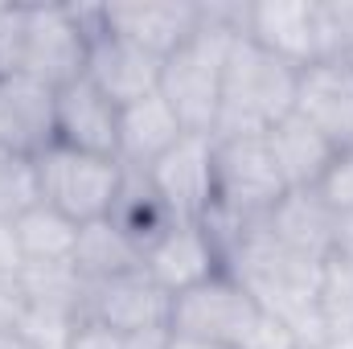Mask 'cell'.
Masks as SVG:
<instances>
[{"instance_id": "obj_9", "label": "cell", "mask_w": 353, "mask_h": 349, "mask_svg": "<svg viewBox=\"0 0 353 349\" xmlns=\"http://www.w3.org/2000/svg\"><path fill=\"white\" fill-rule=\"evenodd\" d=\"M148 181L176 222H201L214 210V136L185 132L148 169Z\"/></svg>"}, {"instance_id": "obj_7", "label": "cell", "mask_w": 353, "mask_h": 349, "mask_svg": "<svg viewBox=\"0 0 353 349\" xmlns=\"http://www.w3.org/2000/svg\"><path fill=\"white\" fill-rule=\"evenodd\" d=\"M94 29V8H62V4H25V58L21 74L66 87L87 70V46Z\"/></svg>"}, {"instance_id": "obj_24", "label": "cell", "mask_w": 353, "mask_h": 349, "mask_svg": "<svg viewBox=\"0 0 353 349\" xmlns=\"http://www.w3.org/2000/svg\"><path fill=\"white\" fill-rule=\"evenodd\" d=\"M37 201V161L25 152H0V222L25 218Z\"/></svg>"}, {"instance_id": "obj_12", "label": "cell", "mask_w": 353, "mask_h": 349, "mask_svg": "<svg viewBox=\"0 0 353 349\" xmlns=\"http://www.w3.org/2000/svg\"><path fill=\"white\" fill-rule=\"evenodd\" d=\"M296 115H304L337 152H353V62L325 58L300 70Z\"/></svg>"}, {"instance_id": "obj_28", "label": "cell", "mask_w": 353, "mask_h": 349, "mask_svg": "<svg viewBox=\"0 0 353 349\" xmlns=\"http://www.w3.org/2000/svg\"><path fill=\"white\" fill-rule=\"evenodd\" d=\"M316 189L333 210H353V152H337V161L329 165V173Z\"/></svg>"}, {"instance_id": "obj_14", "label": "cell", "mask_w": 353, "mask_h": 349, "mask_svg": "<svg viewBox=\"0 0 353 349\" xmlns=\"http://www.w3.org/2000/svg\"><path fill=\"white\" fill-rule=\"evenodd\" d=\"M243 33L255 46H263L267 54H275L288 66H296V70L321 62V17H316V4H304V0L247 4Z\"/></svg>"}, {"instance_id": "obj_33", "label": "cell", "mask_w": 353, "mask_h": 349, "mask_svg": "<svg viewBox=\"0 0 353 349\" xmlns=\"http://www.w3.org/2000/svg\"><path fill=\"white\" fill-rule=\"evenodd\" d=\"M119 349H169V329H152V333L123 337V346Z\"/></svg>"}, {"instance_id": "obj_2", "label": "cell", "mask_w": 353, "mask_h": 349, "mask_svg": "<svg viewBox=\"0 0 353 349\" xmlns=\"http://www.w3.org/2000/svg\"><path fill=\"white\" fill-rule=\"evenodd\" d=\"M243 17H247V4L243 8L205 4L201 29L185 46H176L161 66V99L173 107L181 128L193 136H214L222 74L234 41L243 37Z\"/></svg>"}, {"instance_id": "obj_3", "label": "cell", "mask_w": 353, "mask_h": 349, "mask_svg": "<svg viewBox=\"0 0 353 349\" xmlns=\"http://www.w3.org/2000/svg\"><path fill=\"white\" fill-rule=\"evenodd\" d=\"M169 333L218 349H300L288 325L267 317L230 271H218L197 288L176 292Z\"/></svg>"}, {"instance_id": "obj_26", "label": "cell", "mask_w": 353, "mask_h": 349, "mask_svg": "<svg viewBox=\"0 0 353 349\" xmlns=\"http://www.w3.org/2000/svg\"><path fill=\"white\" fill-rule=\"evenodd\" d=\"M79 312L70 308H50V304H25V317L17 325V333L33 349H70L79 333Z\"/></svg>"}, {"instance_id": "obj_34", "label": "cell", "mask_w": 353, "mask_h": 349, "mask_svg": "<svg viewBox=\"0 0 353 349\" xmlns=\"http://www.w3.org/2000/svg\"><path fill=\"white\" fill-rule=\"evenodd\" d=\"M0 349H33V346H29V341L12 329V333H0Z\"/></svg>"}, {"instance_id": "obj_8", "label": "cell", "mask_w": 353, "mask_h": 349, "mask_svg": "<svg viewBox=\"0 0 353 349\" xmlns=\"http://www.w3.org/2000/svg\"><path fill=\"white\" fill-rule=\"evenodd\" d=\"M169 312H173V296L148 271L94 279V283H87L83 304H79V321L103 325V329H111L119 337L169 329Z\"/></svg>"}, {"instance_id": "obj_30", "label": "cell", "mask_w": 353, "mask_h": 349, "mask_svg": "<svg viewBox=\"0 0 353 349\" xmlns=\"http://www.w3.org/2000/svg\"><path fill=\"white\" fill-rule=\"evenodd\" d=\"M21 267H25L21 239H17L12 222H0V275H21Z\"/></svg>"}, {"instance_id": "obj_29", "label": "cell", "mask_w": 353, "mask_h": 349, "mask_svg": "<svg viewBox=\"0 0 353 349\" xmlns=\"http://www.w3.org/2000/svg\"><path fill=\"white\" fill-rule=\"evenodd\" d=\"M25 292H21V279L17 275H0V333H12L25 317Z\"/></svg>"}, {"instance_id": "obj_18", "label": "cell", "mask_w": 353, "mask_h": 349, "mask_svg": "<svg viewBox=\"0 0 353 349\" xmlns=\"http://www.w3.org/2000/svg\"><path fill=\"white\" fill-rule=\"evenodd\" d=\"M263 222L283 247H292L296 255H304L312 263H325L329 251H333L337 210L321 197V189H288Z\"/></svg>"}, {"instance_id": "obj_23", "label": "cell", "mask_w": 353, "mask_h": 349, "mask_svg": "<svg viewBox=\"0 0 353 349\" xmlns=\"http://www.w3.org/2000/svg\"><path fill=\"white\" fill-rule=\"evenodd\" d=\"M21 292L29 304H50V308H70L79 312L87 279L79 275L74 259H54V263H25L21 267Z\"/></svg>"}, {"instance_id": "obj_17", "label": "cell", "mask_w": 353, "mask_h": 349, "mask_svg": "<svg viewBox=\"0 0 353 349\" xmlns=\"http://www.w3.org/2000/svg\"><path fill=\"white\" fill-rule=\"evenodd\" d=\"M181 136H185V128H181L176 111L157 90L148 99H136V103L119 107V148H115V157H119L123 169L148 173Z\"/></svg>"}, {"instance_id": "obj_15", "label": "cell", "mask_w": 353, "mask_h": 349, "mask_svg": "<svg viewBox=\"0 0 353 349\" xmlns=\"http://www.w3.org/2000/svg\"><path fill=\"white\" fill-rule=\"evenodd\" d=\"M144 271L169 296H176V292H189L226 267H222V251H218L214 235L201 222H176L165 239H157L144 251Z\"/></svg>"}, {"instance_id": "obj_11", "label": "cell", "mask_w": 353, "mask_h": 349, "mask_svg": "<svg viewBox=\"0 0 353 349\" xmlns=\"http://www.w3.org/2000/svg\"><path fill=\"white\" fill-rule=\"evenodd\" d=\"M201 21H205V4H189V0H157V4L136 0V4H103L99 8L103 29L157 54L161 62L201 29Z\"/></svg>"}, {"instance_id": "obj_22", "label": "cell", "mask_w": 353, "mask_h": 349, "mask_svg": "<svg viewBox=\"0 0 353 349\" xmlns=\"http://www.w3.org/2000/svg\"><path fill=\"white\" fill-rule=\"evenodd\" d=\"M25 263H54V259H74V243H79V222H70L66 214L50 210L46 201H37L25 218L12 222Z\"/></svg>"}, {"instance_id": "obj_32", "label": "cell", "mask_w": 353, "mask_h": 349, "mask_svg": "<svg viewBox=\"0 0 353 349\" xmlns=\"http://www.w3.org/2000/svg\"><path fill=\"white\" fill-rule=\"evenodd\" d=\"M329 259L353 263V210H337V222H333V251H329Z\"/></svg>"}, {"instance_id": "obj_4", "label": "cell", "mask_w": 353, "mask_h": 349, "mask_svg": "<svg viewBox=\"0 0 353 349\" xmlns=\"http://www.w3.org/2000/svg\"><path fill=\"white\" fill-rule=\"evenodd\" d=\"M296 83H300L296 66L267 54L263 46H255L243 33L230 50V58H226L214 140L267 136L279 119H288L296 111Z\"/></svg>"}, {"instance_id": "obj_13", "label": "cell", "mask_w": 353, "mask_h": 349, "mask_svg": "<svg viewBox=\"0 0 353 349\" xmlns=\"http://www.w3.org/2000/svg\"><path fill=\"white\" fill-rule=\"evenodd\" d=\"M54 144L94 152V157H115V148H119V107L94 87L87 74L66 83V87H58Z\"/></svg>"}, {"instance_id": "obj_10", "label": "cell", "mask_w": 353, "mask_h": 349, "mask_svg": "<svg viewBox=\"0 0 353 349\" xmlns=\"http://www.w3.org/2000/svg\"><path fill=\"white\" fill-rule=\"evenodd\" d=\"M161 58L115 37L111 29L99 25V8H94V29H90V46H87V74L94 87L103 90L115 107H128L136 99H148L161 90Z\"/></svg>"}, {"instance_id": "obj_25", "label": "cell", "mask_w": 353, "mask_h": 349, "mask_svg": "<svg viewBox=\"0 0 353 349\" xmlns=\"http://www.w3.org/2000/svg\"><path fill=\"white\" fill-rule=\"evenodd\" d=\"M316 308H321L325 333H353V263L325 259Z\"/></svg>"}, {"instance_id": "obj_31", "label": "cell", "mask_w": 353, "mask_h": 349, "mask_svg": "<svg viewBox=\"0 0 353 349\" xmlns=\"http://www.w3.org/2000/svg\"><path fill=\"white\" fill-rule=\"evenodd\" d=\"M119 346H123L119 333H111V329H103V325H90V321L79 325V333H74V341H70V349H119Z\"/></svg>"}, {"instance_id": "obj_21", "label": "cell", "mask_w": 353, "mask_h": 349, "mask_svg": "<svg viewBox=\"0 0 353 349\" xmlns=\"http://www.w3.org/2000/svg\"><path fill=\"white\" fill-rule=\"evenodd\" d=\"M74 267L79 275L94 279H111V275H128V271H144V251L107 218L79 226V243H74Z\"/></svg>"}, {"instance_id": "obj_19", "label": "cell", "mask_w": 353, "mask_h": 349, "mask_svg": "<svg viewBox=\"0 0 353 349\" xmlns=\"http://www.w3.org/2000/svg\"><path fill=\"white\" fill-rule=\"evenodd\" d=\"M267 148L288 189H316L329 173V165L337 161V148L296 111L267 132Z\"/></svg>"}, {"instance_id": "obj_16", "label": "cell", "mask_w": 353, "mask_h": 349, "mask_svg": "<svg viewBox=\"0 0 353 349\" xmlns=\"http://www.w3.org/2000/svg\"><path fill=\"white\" fill-rule=\"evenodd\" d=\"M54 103L58 90L29 74L0 79V123H4L8 152L37 157L46 144H54Z\"/></svg>"}, {"instance_id": "obj_5", "label": "cell", "mask_w": 353, "mask_h": 349, "mask_svg": "<svg viewBox=\"0 0 353 349\" xmlns=\"http://www.w3.org/2000/svg\"><path fill=\"white\" fill-rule=\"evenodd\" d=\"M33 161H37L41 201L50 210L66 214L79 226L107 218V210L119 193V181H123V165L115 157H94V152H79L66 144H46Z\"/></svg>"}, {"instance_id": "obj_20", "label": "cell", "mask_w": 353, "mask_h": 349, "mask_svg": "<svg viewBox=\"0 0 353 349\" xmlns=\"http://www.w3.org/2000/svg\"><path fill=\"white\" fill-rule=\"evenodd\" d=\"M107 222H115L140 251H148L157 239H165L176 226V218L169 214L165 197L157 193V185L140 169H123L119 193H115V201L107 210Z\"/></svg>"}, {"instance_id": "obj_35", "label": "cell", "mask_w": 353, "mask_h": 349, "mask_svg": "<svg viewBox=\"0 0 353 349\" xmlns=\"http://www.w3.org/2000/svg\"><path fill=\"white\" fill-rule=\"evenodd\" d=\"M169 349H218V346H205V341H189V337H173V333H169Z\"/></svg>"}, {"instance_id": "obj_6", "label": "cell", "mask_w": 353, "mask_h": 349, "mask_svg": "<svg viewBox=\"0 0 353 349\" xmlns=\"http://www.w3.org/2000/svg\"><path fill=\"white\" fill-rule=\"evenodd\" d=\"M288 193L267 136L214 140V210L230 222H263Z\"/></svg>"}, {"instance_id": "obj_36", "label": "cell", "mask_w": 353, "mask_h": 349, "mask_svg": "<svg viewBox=\"0 0 353 349\" xmlns=\"http://www.w3.org/2000/svg\"><path fill=\"white\" fill-rule=\"evenodd\" d=\"M0 152H8V140H4V123H0Z\"/></svg>"}, {"instance_id": "obj_27", "label": "cell", "mask_w": 353, "mask_h": 349, "mask_svg": "<svg viewBox=\"0 0 353 349\" xmlns=\"http://www.w3.org/2000/svg\"><path fill=\"white\" fill-rule=\"evenodd\" d=\"M25 58V4H0V79L21 74Z\"/></svg>"}, {"instance_id": "obj_1", "label": "cell", "mask_w": 353, "mask_h": 349, "mask_svg": "<svg viewBox=\"0 0 353 349\" xmlns=\"http://www.w3.org/2000/svg\"><path fill=\"white\" fill-rule=\"evenodd\" d=\"M222 267L255 296V304L267 317H275L279 325H288V333L296 337L300 349H316L329 333L316 308V292H321V267L304 255H296L292 247H283L267 222H247L239 226V235L230 239Z\"/></svg>"}]
</instances>
